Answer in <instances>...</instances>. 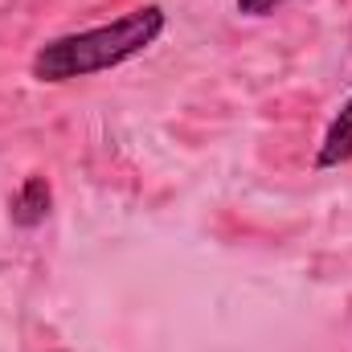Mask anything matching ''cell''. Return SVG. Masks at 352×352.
<instances>
[{
    "mask_svg": "<svg viewBox=\"0 0 352 352\" xmlns=\"http://www.w3.org/2000/svg\"><path fill=\"white\" fill-rule=\"evenodd\" d=\"M164 29H168V12L160 4H140V8L107 21V25L50 37L45 45H37L29 74L37 82H50V87L90 78V74H107V70L140 58L144 50H152Z\"/></svg>",
    "mask_w": 352,
    "mask_h": 352,
    "instance_id": "1",
    "label": "cell"
},
{
    "mask_svg": "<svg viewBox=\"0 0 352 352\" xmlns=\"http://www.w3.org/2000/svg\"><path fill=\"white\" fill-rule=\"evenodd\" d=\"M352 164V94L340 102V111L332 115L324 140H320V152H316V168H340Z\"/></svg>",
    "mask_w": 352,
    "mask_h": 352,
    "instance_id": "2",
    "label": "cell"
},
{
    "mask_svg": "<svg viewBox=\"0 0 352 352\" xmlns=\"http://www.w3.org/2000/svg\"><path fill=\"white\" fill-rule=\"evenodd\" d=\"M8 213H12V221H16L21 230L41 226V221L50 217V180H45V176H29V180L12 192Z\"/></svg>",
    "mask_w": 352,
    "mask_h": 352,
    "instance_id": "3",
    "label": "cell"
},
{
    "mask_svg": "<svg viewBox=\"0 0 352 352\" xmlns=\"http://www.w3.org/2000/svg\"><path fill=\"white\" fill-rule=\"evenodd\" d=\"M283 4H287V0H234V8H238L242 16H254V21H258V16H270V12H278Z\"/></svg>",
    "mask_w": 352,
    "mask_h": 352,
    "instance_id": "4",
    "label": "cell"
}]
</instances>
